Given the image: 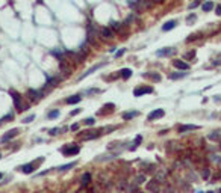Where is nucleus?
Listing matches in <instances>:
<instances>
[{"label":"nucleus","instance_id":"nucleus-39","mask_svg":"<svg viewBox=\"0 0 221 193\" xmlns=\"http://www.w3.org/2000/svg\"><path fill=\"white\" fill-rule=\"evenodd\" d=\"M200 193H202V192H200ZM206 193H214V192H206Z\"/></svg>","mask_w":221,"mask_h":193},{"label":"nucleus","instance_id":"nucleus-13","mask_svg":"<svg viewBox=\"0 0 221 193\" xmlns=\"http://www.w3.org/2000/svg\"><path fill=\"white\" fill-rule=\"evenodd\" d=\"M139 115L138 110H130V112H124L123 113V119L124 121H129V119H133V118H136Z\"/></svg>","mask_w":221,"mask_h":193},{"label":"nucleus","instance_id":"nucleus-41","mask_svg":"<svg viewBox=\"0 0 221 193\" xmlns=\"http://www.w3.org/2000/svg\"><path fill=\"white\" fill-rule=\"evenodd\" d=\"M138 193H144V192H138Z\"/></svg>","mask_w":221,"mask_h":193},{"label":"nucleus","instance_id":"nucleus-32","mask_svg":"<svg viewBox=\"0 0 221 193\" xmlns=\"http://www.w3.org/2000/svg\"><path fill=\"white\" fill-rule=\"evenodd\" d=\"M79 113H80V109H76V110L70 112V116H76V115H79Z\"/></svg>","mask_w":221,"mask_h":193},{"label":"nucleus","instance_id":"nucleus-16","mask_svg":"<svg viewBox=\"0 0 221 193\" xmlns=\"http://www.w3.org/2000/svg\"><path fill=\"white\" fill-rule=\"evenodd\" d=\"M77 163L76 162H71V163H67V164H64V166H59V168H56L59 172H65V170H68V169H71V168H74Z\"/></svg>","mask_w":221,"mask_h":193},{"label":"nucleus","instance_id":"nucleus-1","mask_svg":"<svg viewBox=\"0 0 221 193\" xmlns=\"http://www.w3.org/2000/svg\"><path fill=\"white\" fill-rule=\"evenodd\" d=\"M44 162V157H41L38 162H32V163H27V164H23V166H18L17 170H20V172H23V174H32L33 170L36 169V166H38L40 163H43Z\"/></svg>","mask_w":221,"mask_h":193},{"label":"nucleus","instance_id":"nucleus-9","mask_svg":"<svg viewBox=\"0 0 221 193\" xmlns=\"http://www.w3.org/2000/svg\"><path fill=\"white\" fill-rule=\"evenodd\" d=\"M147 190L150 193H159V184H157L156 180H151L147 183Z\"/></svg>","mask_w":221,"mask_h":193},{"label":"nucleus","instance_id":"nucleus-42","mask_svg":"<svg viewBox=\"0 0 221 193\" xmlns=\"http://www.w3.org/2000/svg\"><path fill=\"white\" fill-rule=\"evenodd\" d=\"M0 158H2V154H0Z\"/></svg>","mask_w":221,"mask_h":193},{"label":"nucleus","instance_id":"nucleus-2","mask_svg":"<svg viewBox=\"0 0 221 193\" xmlns=\"http://www.w3.org/2000/svg\"><path fill=\"white\" fill-rule=\"evenodd\" d=\"M9 94L12 95L14 104H15V107H17V110H18V112L27 110V107H29V106H27V104H23V103H21V98H23L21 95H20V94H17V92H15V91H11V92H9Z\"/></svg>","mask_w":221,"mask_h":193},{"label":"nucleus","instance_id":"nucleus-40","mask_svg":"<svg viewBox=\"0 0 221 193\" xmlns=\"http://www.w3.org/2000/svg\"><path fill=\"white\" fill-rule=\"evenodd\" d=\"M218 193H221V189H220V190H218Z\"/></svg>","mask_w":221,"mask_h":193},{"label":"nucleus","instance_id":"nucleus-19","mask_svg":"<svg viewBox=\"0 0 221 193\" xmlns=\"http://www.w3.org/2000/svg\"><path fill=\"white\" fill-rule=\"evenodd\" d=\"M186 76H188V73H174V74H170V79L171 80H179V79H183Z\"/></svg>","mask_w":221,"mask_h":193},{"label":"nucleus","instance_id":"nucleus-36","mask_svg":"<svg viewBox=\"0 0 221 193\" xmlns=\"http://www.w3.org/2000/svg\"><path fill=\"white\" fill-rule=\"evenodd\" d=\"M215 11H217V15H221V6H217Z\"/></svg>","mask_w":221,"mask_h":193},{"label":"nucleus","instance_id":"nucleus-17","mask_svg":"<svg viewBox=\"0 0 221 193\" xmlns=\"http://www.w3.org/2000/svg\"><path fill=\"white\" fill-rule=\"evenodd\" d=\"M120 76H121L124 80H127L130 76H132V69H129V68H123V69H120Z\"/></svg>","mask_w":221,"mask_h":193},{"label":"nucleus","instance_id":"nucleus-30","mask_svg":"<svg viewBox=\"0 0 221 193\" xmlns=\"http://www.w3.org/2000/svg\"><path fill=\"white\" fill-rule=\"evenodd\" d=\"M218 131L217 133H214V134H209V139H212V140H217V139H218Z\"/></svg>","mask_w":221,"mask_h":193},{"label":"nucleus","instance_id":"nucleus-3","mask_svg":"<svg viewBox=\"0 0 221 193\" xmlns=\"http://www.w3.org/2000/svg\"><path fill=\"white\" fill-rule=\"evenodd\" d=\"M79 151H80V148L74 143H67L61 148V152L64 155H76V154H79Z\"/></svg>","mask_w":221,"mask_h":193},{"label":"nucleus","instance_id":"nucleus-26","mask_svg":"<svg viewBox=\"0 0 221 193\" xmlns=\"http://www.w3.org/2000/svg\"><path fill=\"white\" fill-rule=\"evenodd\" d=\"M33 119H35V115H29L27 118H24V119H23V122H24V124H30Z\"/></svg>","mask_w":221,"mask_h":193},{"label":"nucleus","instance_id":"nucleus-33","mask_svg":"<svg viewBox=\"0 0 221 193\" xmlns=\"http://www.w3.org/2000/svg\"><path fill=\"white\" fill-rule=\"evenodd\" d=\"M203 178H204V180H208V178H209V170H208V169H204V170H203Z\"/></svg>","mask_w":221,"mask_h":193},{"label":"nucleus","instance_id":"nucleus-7","mask_svg":"<svg viewBox=\"0 0 221 193\" xmlns=\"http://www.w3.org/2000/svg\"><path fill=\"white\" fill-rule=\"evenodd\" d=\"M104 65H106V63H104V62H102V63H98V65H94L92 68H89L86 73H83L82 76L79 77V82H80V80H83V79H86V77L89 76V74H92L94 71H97V69H100V68H102V67H104Z\"/></svg>","mask_w":221,"mask_h":193},{"label":"nucleus","instance_id":"nucleus-6","mask_svg":"<svg viewBox=\"0 0 221 193\" xmlns=\"http://www.w3.org/2000/svg\"><path fill=\"white\" fill-rule=\"evenodd\" d=\"M164 115H165V112L162 110V109H156L153 112H150L149 116H147V119H149V121H155V119H159V118H162Z\"/></svg>","mask_w":221,"mask_h":193},{"label":"nucleus","instance_id":"nucleus-4","mask_svg":"<svg viewBox=\"0 0 221 193\" xmlns=\"http://www.w3.org/2000/svg\"><path fill=\"white\" fill-rule=\"evenodd\" d=\"M27 98L30 100V103H36V101H40L41 98H43V94L38 92V91L30 89L29 92H27Z\"/></svg>","mask_w":221,"mask_h":193},{"label":"nucleus","instance_id":"nucleus-14","mask_svg":"<svg viewBox=\"0 0 221 193\" xmlns=\"http://www.w3.org/2000/svg\"><path fill=\"white\" fill-rule=\"evenodd\" d=\"M176 26H177V21H176V20H170V21H167V23L162 26V30H164V32H168V30L174 29Z\"/></svg>","mask_w":221,"mask_h":193},{"label":"nucleus","instance_id":"nucleus-34","mask_svg":"<svg viewBox=\"0 0 221 193\" xmlns=\"http://www.w3.org/2000/svg\"><path fill=\"white\" fill-rule=\"evenodd\" d=\"M70 130H71V131H76V130H79V125H77V124H73Z\"/></svg>","mask_w":221,"mask_h":193},{"label":"nucleus","instance_id":"nucleus-22","mask_svg":"<svg viewBox=\"0 0 221 193\" xmlns=\"http://www.w3.org/2000/svg\"><path fill=\"white\" fill-rule=\"evenodd\" d=\"M212 8H214V3L210 2V0H209V2H206V3H203V11H204V12H209Z\"/></svg>","mask_w":221,"mask_h":193},{"label":"nucleus","instance_id":"nucleus-5","mask_svg":"<svg viewBox=\"0 0 221 193\" xmlns=\"http://www.w3.org/2000/svg\"><path fill=\"white\" fill-rule=\"evenodd\" d=\"M153 92V88H150V86H141V88H136L133 91V95L135 96H141V95H144V94H151Z\"/></svg>","mask_w":221,"mask_h":193},{"label":"nucleus","instance_id":"nucleus-28","mask_svg":"<svg viewBox=\"0 0 221 193\" xmlns=\"http://www.w3.org/2000/svg\"><path fill=\"white\" fill-rule=\"evenodd\" d=\"M12 118H14V113H8L6 116L2 118V122H6V121H9V119H12Z\"/></svg>","mask_w":221,"mask_h":193},{"label":"nucleus","instance_id":"nucleus-37","mask_svg":"<svg viewBox=\"0 0 221 193\" xmlns=\"http://www.w3.org/2000/svg\"><path fill=\"white\" fill-rule=\"evenodd\" d=\"M194 56V51H191V53H188V55L185 56V57H192Z\"/></svg>","mask_w":221,"mask_h":193},{"label":"nucleus","instance_id":"nucleus-23","mask_svg":"<svg viewBox=\"0 0 221 193\" xmlns=\"http://www.w3.org/2000/svg\"><path fill=\"white\" fill-rule=\"evenodd\" d=\"M59 116V110H52L50 113H47V118L49 119H55V118Z\"/></svg>","mask_w":221,"mask_h":193},{"label":"nucleus","instance_id":"nucleus-27","mask_svg":"<svg viewBox=\"0 0 221 193\" xmlns=\"http://www.w3.org/2000/svg\"><path fill=\"white\" fill-rule=\"evenodd\" d=\"M85 124H86V125H94V124H96V119H94V118H86V119H85Z\"/></svg>","mask_w":221,"mask_h":193},{"label":"nucleus","instance_id":"nucleus-12","mask_svg":"<svg viewBox=\"0 0 221 193\" xmlns=\"http://www.w3.org/2000/svg\"><path fill=\"white\" fill-rule=\"evenodd\" d=\"M173 65H174L176 68H179V69H183V71H188V69H189L188 63L183 62V61H179V59H177V61H173Z\"/></svg>","mask_w":221,"mask_h":193},{"label":"nucleus","instance_id":"nucleus-24","mask_svg":"<svg viewBox=\"0 0 221 193\" xmlns=\"http://www.w3.org/2000/svg\"><path fill=\"white\" fill-rule=\"evenodd\" d=\"M62 131H64L62 128H58V127H56V128H52L49 134H50V136H56V134H59V133H62Z\"/></svg>","mask_w":221,"mask_h":193},{"label":"nucleus","instance_id":"nucleus-25","mask_svg":"<svg viewBox=\"0 0 221 193\" xmlns=\"http://www.w3.org/2000/svg\"><path fill=\"white\" fill-rule=\"evenodd\" d=\"M102 33H103V36H106V38H112V30L110 29H103Z\"/></svg>","mask_w":221,"mask_h":193},{"label":"nucleus","instance_id":"nucleus-18","mask_svg":"<svg viewBox=\"0 0 221 193\" xmlns=\"http://www.w3.org/2000/svg\"><path fill=\"white\" fill-rule=\"evenodd\" d=\"M144 181H145V175H144V174H141V175H136V176H135L133 184H135V186H139V184H143Z\"/></svg>","mask_w":221,"mask_h":193},{"label":"nucleus","instance_id":"nucleus-21","mask_svg":"<svg viewBox=\"0 0 221 193\" xmlns=\"http://www.w3.org/2000/svg\"><path fill=\"white\" fill-rule=\"evenodd\" d=\"M141 142H143V136H136L135 137V142H133V146H130V149H136V146H138V145H141Z\"/></svg>","mask_w":221,"mask_h":193},{"label":"nucleus","instance_id":"nucleus-38","mask_svg":"<svg viewBox=\"0 0 221 193\" xmlns=\"http://www.w3.org/2000/svg\"><path fill=\"white\" fill-rule=\"evenodd\" d=\"M2 178H3V174H2V172H0V180H2Z\"/></svg>","mask_w":221,"mask_h":193},{"label":"nucleus","instance_id":"nucleus-20","mask_svg":"<svg viewBox=\"0 0 221 193\" xmlns=\"http://www.w3.org/2000/svg\"><path fill=\"white\" fill-rule=\"evenodd\" d=\"M89 181H91V175H89V174H85V175L82 176V181H80V183H82V186H88Z\"/></svg>","mask_w":221,"mask_h":193},{"label":"nucleus","instance_id":"nucleus-29","mask_svg":"<svg viewBox=\"0 0 221 193\" xmlns=\"http://www.w3.org/2000/svg\"><path fill=\"white\" fill-rule=\"evenodd\" d=\"M124 51H126L124 48H121V50H118L117 53H115V57H121V56L124 55Z\"/></svg>","mask_w":221,"mask_h":193},{"label":"nucleus","instance_id":"nucleus-35","mask_svg":"<svg viewBox=\"0 0 221 193\" xmlns=\"http://www.w3.org/2000/svg\"><path fill=\"white\" fill-rule=\"evenodd\" d=\"M198 3H200V2H194V3L189 5V8H191V9H192V8H196V6H198Z\"/></svg>","mask_w":221,"mask_h":193},{"label":"nucleus","instance_id":"nucleus-8","mask_svg":"<svg viewBox=\"0 0 221 193\" xmlns=\"http://www.w3.org/2000/svg\"><path fill=\"white\" fill-rule=\"evenodd\" d=\"M18 133H20L18 128H12V130H9L6 134H3V136H2V142H8V140H11V139L15 137V136L18 134Z\"/></svg>","mask_w":221,"mask_h":193},{"label":"nucleus","instance_id":"nucleus-31","mask_svg":"<svg viewBox=\"0 0 221 193\" xmlns=\"http://www.w3.org/2000/svg\"><path fill=\"white\" fill-rule=\"evenodd\" d=\"M145 77H151L153 80H161V76H159V74H155V76H149V74H145Z\"/></svg>","mask_w":221,"mask_h":193},{"label":"nucleus","instance_id":"nucleus-10","mask_svg":"<svg viewBox=\"0 0 221 193\" xmlns=\"http://www.w3.org/2000/svg\"><path fill=\"white\" fill-rule=\"evenodd\" d=\"M198 125L194 124H186V125H180L179 127V133H186V131H192V130H198Z\"/></svg>","mask_w":221,"mask_h":193},{"label":"nucleus","instance_id":"nucleus-11","mask_svg":"<svg viewBox=\"0 0 221 193\" xmlns=\"http://www.w3.org/2000/svg\"><path fill=\"white\" fill-rule=\"evenodd\" d=\"M174 51H176L174 48L165 47V48H162V50H157V51H156V56H168V55H173Z\"/></svg>","mask_w":221,"mask_h":193},{"label":"nucleus","instance_id":"nucleus-15","mask_svg":"<svg viewBox=\"0 0 221 193\" xmlns=\"http://www.w3.org/2000/svg\"><path fill=\"white\" fill-rule=\"evenodd\" d=\"M80 100H82L80 95H73V96H68V98L65 100V103H68V104H77V103H80Z\"/></svg>","mask_w":221,"mask_h":193}]
</instances>
